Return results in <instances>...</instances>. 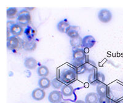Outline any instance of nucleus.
<instances>
[{
    "mask_svg": "<svg viewBox=\"0 0 123 103\" xmlns=\"http://www.w3.org/2000/svg\"><path fill=\"white\" fill-rule=\"evenodd\" d=\"M77 74L72 68H66L62 71L60 74V79L63 84L70 85L76 80Z\"/></svg>",
    "mask_w": 123,
    "mask_h": 103,
    "instance_id": "nucleus-1",
    "label": "nucleus"
},
{
    "mask_svg": "<svg viewBox=\"0 0 123 103\" xmlns=\"http://www.w3.org/2000/svg\"><path fill=\"white\" fill-rule=\"evenodd\" d=\"M105 82V75L100 71H96L91 73L88 76V82L91 85L97 86L104 84Z\"/></svg>",
    "mask_w": 123,
    "mask_h": 103,
    "instance_id": "nucleus-2",
    "label": "nucleus"
},
{
    "mask_svg": "<svg viewBox=\"0 0 123 103\" xmlns=\"http://www.w3.org/2000/svg\"><path fill=\"white\" fill-rule=\"evenodd\" d=\"M31 21V15L29 11L27 10H21L17 15V23L22 27H26L30 23Z\"/></svg>",
    "mask_w": 123,
    "mask_h": 103,
    "instance_id": "nucleus-3",
    "label": "nucleus"
},
{
    "mask_svg": "<svg viewBox=\"0 0 123 103\" xmlns=\"http://www.w3.org/2000/svg\"><path fill=\"white\" fill-rule=\"evenodd\" d=\"M113 15L110 10L107 9H102L98 12V18L101 22L104 23H109L111 20Z\"/></svg>",
    "mask_w": 123,
    "mask_h": 103,
    "instance_id": "nucleus-4",
    "label": "nucleus"
},
{
    "mask_svg": "<svg viewBox=\"0 0 123 103\" xmlns=\"http://www.w3.org/2000/svg\"><path fill=\"white\" fill-rule=\"evenodd\" d=\"M72 57L73 61L84 62L86 60V54L83 49H73Z\"/></svg>",
    "mask_w": 123,
    "mask_h": 103,
    "instance_id": "nucleus-5",
    "label": "nucleus"
},
{
    "mask_svg": "<svg viewBox=\"0 0 123 103\" xmlns=\"http://www.w3.org/2000/svg\"><path fill=\"white\" fill-rule=\"evenodd\" d=\"M96 40L92 35H87L83 38L82 47L84 49H91L95 46Z\"/></svg>",
    "mask_w": 123,
    "mask_h": 103,
    "instance_id": "nucleus-6",
    "label": "nucleus"
},
{
    "mask_svg": "<svg viewBox=\"0 0 123 103\" xmlns=\"http://www.w3.org/2000/svg\"><path fill=\"white\" fill-rule=\"evenodd\" d=\"M62 96L61 91H52L48 96V100L50 103H59L62 99Z\"/></svg>",
    "mask_w": 123,
    "mask_h": 103,
    "instance_id": "nucleus-7",
    "label": "nucleus"
},
{
    "mask_svg": "<svg viewBox=\"0 0 123 103\" xmlns=\"http://www.w3.org/2000/svg\"><path fill=\"white\" fill-rule=\"evenodd\" d=\"M96 90L97 94L99 97H105V96L109 97V95L110 94V87L105 84L97 85Z\"/></svg>",
    "mask_w": 123,
    "mask_h": 103,
    "instance_id": "nucleus-8",
    "label": "nucleus"
},
{
    "mask_svg": "<svg viewBox=\"0 0 123 103\" xmlns=\"http://www.w3.org/2000/svg\"><path fill=\"white\" fill-rule=\"evenodd\" d=\"M72 68L75 71L77 75H82L87 72L84 62H79V61H73L71 63Z\"/></svg>",
    "mask_w": 123,
    "mask_h": 103,
    "instance_id": "nucleus-9",
    "label": "nucleus"
},
{
    "mask_svg": "<svg viewBox=\"0 0 123 103\" xmlns=\"http://www.w3.org/2000/svg\"><path fill=\"white\" fill-rule=\"evenodd\" d=\"M20 40L17 37L12 36L7 39V48L10 50H14L19 46Z\"/></svg>",
    "mask_w": 123,
    "mask_h": 103,
    "instance_id": "nucleus-10",
    "label": "nucleus"
},
{
    "mask_svg": "<svg viewBox=\"0 0 123 103\" xmlns=\"http://www.w3.org/2000/svg\"><path fill=\"white\" fill-rule=\"evenodd\" d=\"M31 96L33 99L36 101H41L44 99L46 96V93L44 90L40 88H36L33 90L31 93Z\"/></svg>",
    "mask_w": 123,
    "mask_h": 103,
    "instance_id": "nucleus-11",
    "label": "nucleus"
},
{
    "mask_svg": "<svg viewBox=\"0 0 123 103\" xmlns=\"http://www.w3.org/2000/svg\"><path fill=\"white\" fill-rule=\"evenodd\" d=\"M37 60L33 57H27L25 58V61H24V66L27 69L30 70L35 69L37 66Z\"/></svg>",
    "mask_w": 123,
    "mask_h": 103,
    "instance_id": "nucleus-12",
    "label": "nucleus"
},
{
    "mask_svg": "<svg viewBox=\"0 0 123 103\" xmlns=\"http://www.w3.org/2000/svg\"><path fill=\"white\" fill-rule=\"evenodd\" d=\"M10 33L12 34V36L18 37L22 34L24 32V28L18 23H15L10 28Z\"/></svg>",
    "mask_w": 123,
    "mask_h": 103,
    "instance_id": "nucleus-13",
    "label": "nucleus"
},
{
    "mask_svg": "<svg viewBox=\"0 0 123 103\" xmlns=\"http://www.w3.org/2000/svg\"><path fill=\"white\" fill-rule=\"evenodd\" d=\"M84 64L85 66V68L86 69L87 72H89L90 73H93L96 72L97 69V64L95 61L93 60L87 59L84 61Z\"/></svg>",
    "mask_w": 123,
    "mask_h": 103,
    "instance_id": "nucleus-14",
    "label": "nucleus"
},
{
    "mask_svg": "<svg viewBox=\"0 0 123 103\" xmlns=\"http://www.w3.org/2000/svg\"><path fill=\"white\" fill-rule=\"evenodd\" d=\"M71 25H70L68 22L65 20H63L59 22L57 25V28L59 32L62 33H66L67 29Z\"/></svg>",
    "mask_w": 123,
    "mask_h": 103,
    "instance_id": "nucleus-15",
    "label": "nucleus"
},
{
    "mask_svg": "<svg viewBox=\"0 0 123 103\" xmlns=\"http://www.w3.org/2000/svg\"><path fill=\"white\" fill-rule=\"evenodd\" d=\"M38 85L39 88L43 90L48 89L51 85V81L48 77H41L38 80Z\"/></svg>",
    "mask_w": 123,
    "mask_h": 103,
    "instance_id": "nucleus-16",
    "label": "nucleus"
},
{
    "mask_svg": "<svg viewBox=\"0 0 123 103\" xmlns=\"http://www.w3.org/2000/svg\"><path fill=\"white\" fill-rule=\"evenodd\" d=\"M82 41H83V38L80 36L76 38L70 39V44L73 49H81Z\"/></svg>",
    "mask_w": 123,
    "mask_h": 103,
    "instance_id": "nucleus-17",
    "label": "nucleus"
},
{
    "mask_svg": "<svg viewBox=\"0 0 123 103\" xmlns=\"http://www.w3.org/2000/svg\"><path fill=\"white\" fill-rule=\"evenodd\" d=\"M74 88L70 85H63L61 88V92L62 95L65 97L71 96L73 94Z\"/></svg>",
    "mask_w": 123,
    "mask_h": 103,
    "instance_id": "nucleus-18",
    "label": "nucleus"
},
{
    "mask_svg": "<svg viewBox=\"0 0 123 103\" xmlns=\"http://www.w3.org/2000/svg\"><path fill=\"white\" fill-rule=\"evenodd\" d=\"M98 98L99 97L97 94L91 92L86 96L85 102L86 103H98Z\"/></svg>",
    "mask_w": 123,
    "mask_h": 103,
    "instance_id": "nucleus-19",
    "label": "nucleus"
},
{
    "mask_svg": "<svg viewBox=\"0 0 123 103\" xmlns=\"http://www.w3.org/2000/svg\"><path fill=\"white\" fill-rule=\"evenodd\" d=\"M37 73H38V75L41 77H44L49 75V70L46 66L42 65L38 68Z\"/></svg>",
    "mask_w": 123,
    "mask_h": 103,
    "instance_id": "nucleus-20",
    "label": "nucleus"
},
{
    "mask_svg": "<svg viewBox=\"0 0 123 103\" xmlns=\"http://www.w3.org/2000/svg\"><path fill=\"white\" fill-rule=\"evenodd\" d=\"M66 34H67V35L69 38H70V39L80 36V34H79L78 30L74 29V27H72V26H70L69 27L67 31V32H66Z\"/></svg>",
    "mask_w": 123,
    "mask_h": 103,
    "instance_id": "nucleus-21",
    "label": "nucleus"
},
{
    "mask_svg": "<svg viewBox=\"0 0 123 103\" xmlns=\"http://www.w3.org/2000/svg\"><path fill=\"white\" fill-rule=\"evenodd\" d=\"M18 10L16 7H9L7 9V18L13 19L18 15Z\"/></svg>",
    "mask_w": 123,
    "mask_h": 103,
    "instance_id": "nucleus-22",
    "label": "nucleus"
},
{
    "mask_svg": "<svg viewBox=\"0 0 123 103\" xmlns=\"http://www.w3.org/2000/svg\"><path fill=\"white\" fill-rule=\"evenodd\" d=\"M37 48V44L34 41H27L24 44V50L28 52L33 51Z\"/></svg>",
    "mask_w": 123,
    "mask_h": 103,
    "instance_id": "nucleus-23",
    "label": "nucleus"
},
{
    "mask_svg": "<svg viewBox=\"0 0 123 103\" xmlns=\"http://www.w3.org/2000/svg\"><path fill=\"white\" fill-rule=\"evenodd\" d=\"M51 85L55 89H60L63 86V83L61 81V80L57 78H55L51 81Z\"/></svg>",
    "mask_w": 123,
    "mask_h": 103,
    "instance_id": "nucleus-24",
    "label": "nucleus"
},
{
    "mask_svg": "<svg viewBox=\"0 0 123 103\" xmlns=\"http://www.w3.org/2000/svg\"><path fill=\"white\" fill-rule=\"evenodd\" d=\"M112 99L110 97L105 96V97H99L98 98V103H111Z\"/></svg>",
    "mask_w": 123,
    "mask_h": 103,
    "instance_id": "nucleus-25",
    "label": "nucleus"
},
{
    "mask_svg": "<svg viewBox=\"0 0 123 103\" xmlns=\"http://www.w3.org/2000/svg\"><path fill=\"white\" fill-rule=\"evenodd\" d=\"M15 23L14 22L12 21H8L7 23V31L10 30V28H11V27L14 24H15Z\"/></svg>",
    "mask_w": 123,
    "mask_h": 103,
    "instance_id": "nucleus-26",
    "label": "nucleus"
},
{
    "mask_svg": "<svg viewBox=\"0 0 123 103\" xmlns=\"http://www.w3.org/2000/svg\"><path fill=\"white\" fill-rule=\"evenodd\" d=\"M111 103H122L121 101L118 100H111Z\"/></svg>",
    "mask_w": 123,
    "mask_h": 103,
    "instance_id": "nucleus-27",
    "label": "nucleus"
},
{
    "mask_svg": "<svg viewBox=\"0 0 123 103\" xmlns=\"http://www.w3.org/2000/svg\"><path fill=\"white\" fill-rule=\"evenodd\" d=\"M74 103H86V102L83 100H77Z\"/></svg>",
    "mask_w": 123,
    "mask_h": 103,
    "instance_id": "nucleus-28",
    "label": "nucleus"
},
{
    "mask_svg": "<svg viewBox=\"0 0 123 103\" xmlns=\"http://www.w3.org/2000/svg\"><path fill=\"white\" fill-rule=\"evenodd\" d=\"M65 103V102H60V103Z\"/></svg>",
    "mask_w": 123,
    "mask_h": 103,
    "instance_id": "nucleus-29",
    "label": "nucleus"
},
{
    "mask_svg": "<svg viewBox=\"0 0 123 103\" xmlns=\"http://www.w3.org/2000/svg\"><path fill=\"white\" fill-rule=\"evenodd\" d=\"M121 103H123V100L122 101H121Z\"/></svg>",
    "mask_w": 123,
    "mask_h": 103,
    "instance_id": "nucleus-30",
    "label": "nucleus"
}]
</instances>
